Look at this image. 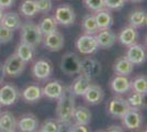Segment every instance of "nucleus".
Listing matches in <instances>:
<instances>
[{
  "instance_id": "nucleus-48",
  "label": "nucleus",
  "mask_w": 147,
  "mask_h": 132,
  "mask_svg": "<svg viewBox=\"0 0 147 132\" xmlns=\"http://www.w3.org/2000/svg\"><path fill=\"white\" fill-rule=\"evenodd\" d=\"M146 43H147V38H146Z\"/></svg>"
},
{
  "instance_id": "nucleus-5",
  "label": "nucleus",
  "mask_w": 147,
  "mask_h": 132,
  "mask_svg": "<svg viewBox=\"0 0 147 132\" xmlns=\"http://www.w3.org/2000/svg\"><path fill=\"white\" fill-rule=\"evenodd\" d=\"M76 47L81 54L90 55L96 53L99 49L98 42L96 39V34H84L77 39Z\"/></svg>"
},
{
  "instance_id": "nucleus-16",
  "label": "nucleus",
  "mask_w": 147,
  "mask_h": 132,
  "mask_svg": "<svg viewBox=\"0 0 147 132\" xmlns=\"http://www.w3.org/2000/svg\"><path fill=\"white\" fill-rule=\"evenodd\" d=\"M38 125V119L34 114L29 113L22 116L19 121H17V129L22 132H33L37 130Z\"/></svg>"
},
{
  "instance_id": "nucleus-3",
  "label": "nucleus",
  "mask_w": 147,
  "mask_h": 132,
  "mask_svg": "<svg viewBox=\"0 0 147 132\" xmlns=\"http://www.w3.org/2000/svg\"><path fill=\"white\" fill-rule=\"evenodd\" d=\"M129 109L127 100L122 97H112L107 104V111L114 118H122Z\"/></svg>"
},
{
  "instance_id": "nucleus-33",
  "label": "nucleus",
  "mask_w": 147,
  "mask_h": 132,
  "mask_svg": "<svg viewBox=\"0 0 147 132\" xmlns=\"http://www.w3.org/2000/svg\"><path fill=\"white\" fill-rule=\"evenodd\" d=\"M63 123L58 119H47L45 120L40 127L41 132H59L61 131Z\"/></svg>"
},
{
  "instance_id": "nucleus-46",
  "label": "nucleus",
  "mask_w": 147,
  "mask_h": 132,
  "mask_svg": "<svg viewBox=\"0 0 147 132\" xmlns=\"http://www.w3.org/2000/svg\"><path fill=\"white\" fill-rule=\"evenodd\" d=\"M0 112H1V104H0Z\"/></svg>"
},
{
  "instance_id": "nucleus-36",
  "label": "nucleus",
  "mask_w": 147,
  "mask_h": 132,
  "mask_svg": "<svg viewBox=\"0 0 147 132\" xmlns=\"http://www.w3.org/2000/svg\"><path fill=\"white\" fill-rule=\"evenodd\" d=\"M84 5L93 12H97L99 10H102L105 8L104 0H84Z\"/></svg>"
},
{
  "instance_id": "nucleus-10",
  "label": "nucleus",
  "mask_w": 147,
  "mask_h": 132,
  "mask_svg": "<svg viewBox=\"0 0 147 132\" xmlns=\"http://www.w3.org/2000/svg\"><path fill=\"white\" fill-rule=\"evenodd\" d=\"M101 73V64L94 58L86 57L80 61V73L81 75H85L92 79L93 77H97Z\"/></svg>"
},
{
  "instance_id": "nucleus-31",
  "label": "nucleus",
  "mask_w": 147,
  "mask_h": 132,
  "mask_svg": "<svg viewBox=\"0 0 147 132\" xmlns=\"http://www.w3.org/2000/svg\"><path fill=\"white\" fill-rule=\"evenodd\" d=\"M19 10L20 13L25 17H34L38 12L35 0H23L19 7Z\"/></svg>"
},
{
  "instance_id": "nucleus-32",
  "label": "nucleus",
  "mask_w": 147,
  "mask_h": 132,
  "mask_svg": "<svg viewBox=\"0 0 147 132\" xmlns=\"http://www.w3.org/2000/svg\"><path fill=\"white\" fill-rule=\"evenodd\" d=\"M131 89L141 93V94H146L147 93V76L138 75L136 76L134 79L131 82Z\"/></svg>"
},
{
  "instance_id": "nucleus-37",
  "label": "nucleus",
  "mask_w": 147,
  "mask_h": 132,
  "mask_svg": "<svg viewBox=\"0 0 147 132\" xmlns=\"http://www.w3.org/2000/svg\"><path fill=\"white\" fill-rule=\"evenodd\" d=\"M35 3L37 6V10L38 12L42 13H47L52 10V0H35Z\"/></svg>"
},
{
  "instance_id": "nucleus-12",
  "label": "nucleus",
  "mask_w": 147,
  "mask_h": 132,
  "mask_svg": "<svg viewBox=\"0 0 147 132\" xmlns=\"http://www.w3.org/2000/svg\"><path fill=\"white\" fill-rule=\"evenodd\" d=\"M43 42L45 49L52 51V52H57V51H61L64 47L65 40H64V35L61 32L55 31L44 35Z\"/></svg>"
},
{
  "instance_id": "nucleus-34",
  "label": "nucleus",
  "mask_w": 147,
  "mask_h": 132,
  "mask_svg": "<svg viewBox=\"0 0 147 132\" xmlns=\"http://www.w3.org/2000/svg\"><path fill=\"white\" fill-rule=\"evenodd\" d=\"M126 100H127L131 108H136V109L143 108V94H141V93L132 90V93H129L127 96Z\"/></svg>"
},
{
  "instance_id": "nucleus-29",
  "label": "nucleus",
  "mask_w": 147,
  "mask_h": 132,
  "mask_svg": "<svg viewBox=\"0 0 147 132\" xmlns=\"http://www.w3.org/2000/svg\"><path fill=\"white\" fill-rule=\"evenodd\" d=\"M81 28L86 34H97V32L99 31V28L97 24V21H96V18H94V14L86 16L81 22Z\"/></svg>"
},
{
  "instance_id": "nucleus-6",
  "label": "nucleus",
  "mask_w": 147,
  "mask_h": 132,
  "mask_svg": "<svg viewBox=\"0 0 147 132\" xmlns=\"http://www.w3.org/2000/svg\"><path fill=\"white\" fill-rule=\"evenodd\" d=\"M80 60L79 56L75 53L68 52L64 54L61 61V69L67 75H76L80 73Z\"/></svg>"
},
{
  "instance_id": "nucleus-45",
  "label": "nucleus",
  "mask_w": 147,
  "mask_h": 132,
  "mask_svg": "<svg viewBox=\"0 0 147 132\" xmlns=\"http://www.w3.org/2000/svg\"><path fill=\"white\" fill-rule=\"evenodd\" d=\"M129 1H132V2H141L143 0H129Z\"/></svg>"
},
{
  "instance_id": "nucleus-23",
  "label": "nucleus",
  "mask_w": 147,
  "mask_h": 132,
  "mask_svg": "<svg viewBox=\"0 0 147 132\" xmlns=\"http://www.w3.org/2000/svg\"><path fill=\"white\" fill-rule=\"evenodd\" d=\"M42 96H43L42 95V88L37 86V85H29L21 93V97L26 102H31V104L40 100Z\"/></svg>"
},
{
  "instance_id": "nucleus-41",
  "label": "nucleus",
  "mask_w": 147,
  "mask_h": 132,
  "mask_svg": "<svg viewBox=\"0 0 147 132\" xmlns=\"http://www.w3.org/2000/svg\"><path fill=\"white\" fill-rule=\"evenodd\" d=\"M107 131L110 132H121L123 131V128L120 126H117V125H112V126H109L107 128Z\"/></svg>"
},
{
  "instance_id": "nucleus-26",
  "label": "nucleus",
  "mask_w": 147,
  "mask_h": 132,
  "mask_svg": "<svg viewBox=\"0 0 147 132\" xmlns=\"http://www.w3.org/2000/svg\"><path fill=\"white\" fill-rule=\"evenodd\" d=\"M91 117H92L91 112H90V110L87 107L78 106V107L75 108L73 119L75 120L76 123H80V125L88 126V125L91 122Z\"/></svg>"
},
{
  "instance_id": "nucleus-19",
  "label": "nucleus",
  "mask_w": 147,
  "mask_h": 132,
  "mask_svg": "<svg viewBox=\"0 0 147 132\" xmlns=\"http://www.w3.org/2000/svg\"><path fill=\"white\" fill-rule=\"evenodd\" d=\"M64 86L61 82L58 81H53V82L47 83L43 88H42V95L49 99H58L64 93Z\"/></svg>"
},
{
  "instance_id": "nucleus-43",
  "label": "nucleus",
  "mask_w": 147,
  "mask_h": 132,
  "mask_svg": "<svg viewBox=\"0 0 147 132\" xmlns=\"http://www.w3.org/2000/svg\"><path fill=\"white\" fill-rule=\"evenodd\" d=\"M143 108H147V93L143 94Z\"/></svg>"
},
{
  "instance_id": "nucleus-7",
  "label": "nucleus",
  "mask_w": 147,
  "mask_h": 132,
  "mask_svg": "<svg viewBox=\"0 0 147 132\" xmlns=\"http://www.w3.org/2000/svg\"><path fill=\"white\" fill-rule=\"evenodd\" d=\"M54 19L57 22V24L64 25V26H68L75 23L76 20V14L71 7L68 3L61 5L55 10V14H54Z\"/></svg>"
},
{
  "instance_id": "nucleus-14",
  "label": "nucleus",
  "mask_w": 147,
  "mask_h": 132,
  "mask_svg": "<svg viewBox=\"0 0 147 132\" xmlns=\"http://www.w3.org/2000/svg\"><path fill=\"white\" fill-rule=\"evenodd\" d=\"M96 39L100 49H110L112 47L115 42H117V35L115 33L111 30L110 28L108 29H100L97 34H96Z\"/></svg>"
},
{
  "instance_id": "nucleus-40",
  "label": "nucleus",
  "mask_w": 147,
  "mask_h": 132,
  "mask_svg": "<svg viewBox=\"0 0 147 132\" xmlns=\"http://www.w3.org/2000/svg\"><path fill=\"white\" fill-rule=\"evenodd\" d=\"M14 1L16 0H0V7H2L3 9H8L13 6Z\"/></svg>"
},
{
  "instance_id": "nucleus-13",
  "label": "nucleus",
  "mask_w": 147,
  "mask_h": 132,
  "mask_svg": "<svg viewBox=\"0 0 147 132\" xmlns=\"http://www.w3.org/2000/svg\"><path fill=\"white\" fill-rule=\"evenodd\" d=\"M52 72H53V66H52L51 62L47 60H43V58L36 61L32 68L33 76L38 81L47 79L49 76L52 75Z\"/></svg>"
},
{
  "instance_id": "nucleus-49",
  "label": "nucleus",
  "mask_w": 147,
  "mask_h": 132,
  "mask_svg": "<svg viewBox=\"0 0 147 132\" xmlns=\"http://www.w3.org/2000/svg\"><path fill=\"white\" fill-rule=\"evenodd\" d=\"M146 24H147V22H146Z\"/></svg>"
},
{
  "instance_id": "nucleus-8",
  "label": "nucleus",
  "mask_w": 147,
  "mask_h": 132,
  "mask_svg": "<svg viewBox=\"0 0 147 132\" xmlns=\"http://www.w3.org/2000/svg\"><path fill=\"white\" fill-rule=\"evenodd\" d=\"M141 109H136V108H131L123 116L122 125L124 128L129 129V130H136L138 128H141L143 125V114L140 111Z\"/></svg>"
},
{
  "instance_id": "nucleus-17",
  "label": "nucleus",
  "mask_w": 147,
  "mask_h": 132,
  "mask_svg": "<svg viewBox=\"0 0 147 132\" xmlns=\"http://www.w3.org/2000/svg\"><path fill=\"white\" fill-rule=\"evenodd\" d=\"M133 69H134V64L126 56L119 57L113 64V72L115 75L129 76L133 73Z\"/></svg>"
},
{
  "instance_id": "nucleus-15",
  "label": "nucleus",
  "mask_w": 147,
  "mask_h": 132,
  "mask_svg": "<svg viewBox=\"0 0 147 132\" xmlns=\"http://www.w3.org/2000/svg\"><path fill=\"white\" fill-rule=\"evenodd\" d=\"M110 87L112 91L117 95L126 94L131 89V81L127 78V76L115 75L110 82Z\"/></svg>"
},
{
  "instance_id": "nucleus-9",
  "label": "nucleus",
  "mask_w": 147,
  "mask_h": 132,
  "mask_svg": "<svg viewBox=\"0 0 147 132\" xmlns=\"http://www.w3.org/2000/svg\"><path fill=\"white\" fill-rule=\"evenodd\" d=\"M20 98L18 88L11 84H6L0 88V104L1 106L14 105Z\"/></svg>"
},
{
  "instance_id": "nucleus-39",
  "label": "nucleus",
  "mask_w": 147,
  "mask_h": 132,
  "mask_svg": "<svg viewBox=\"0 0 147 132\" xmlns=\"http://www.w3.org/2000/svg\"><path fill=\"white\" fill-rule=\"evenodd\" d=\"M68 131L70 132H88L89 129L87 128L85 125H80V123H75V125H70Z\"/></svg>"
},
{
  "instance_id": "nucleus-35",
  "label": "nucleus",
  "mask_w": 147,
  "mask_h": 132,
  "mask_svg": "<svg viewBox=\"0 0 147 132\" xmlns=\"http://www.w3.org/2000/svg\"><path fill=\"white\" fill-rule=\"evenodd\" d=\"M13 38V31L0 23V44L9 43Z\"/></svg>"
},
{
  "instance_id": "nucleus-27",
  "label": "nucleus",
  "mask_w": 147,
  "mask_h": 132,
  "mask_svg": "<svg viewBox=\"0 0 147 132\" xmlns=\"http://www.w3.org/2000/svg\"><path fill=\"white\" fill-rule=\"evenodd\" d=\"M129 25L135 28V29L144 26L147 22V13L144 10H141V9L134 10L133 12L129 14Z\"/></svg>"
},
{
  "instance_id": "nucleus-11",
  "label": "nucleus",
  "mask_w": 147,
  "mask_h": 132,
  "mask_svg": "<svg viewBox=\"0 0 147 132\" xmlns=\"http://www.w3.org/2000/svg\"><path fill=\"white\" fill-rule=\"evenodd\" d=\"M125 56L127 57L134 65H141L146 61L147 58L146 49L141 44L134 43L127 46V51H126Z\"/></svg>"
},
{
  "instance_id": "nucleus-4",
  "label": "nucleus",
  "mask_w": 147,
  "mask_h": 132,
  "mask_svg": "<svg viewBox=\"0 0 147 132\" xmlns=\"http://www.w3.org/2000/svg\"><path fill=\"white\" fill-rule=\"evenodd\" d=\"M25 62L19 56L17 53H13L12 55L8 57L3 64L6 75L10 77H18L20 76L25 68Z\"/></svg>"
},
{
  "instance_id": "nucleus-44",
  "label": "nucleus",
  "mask_w": 147,
  "mask_h": 132,
  "mask_svg": "<svg viewBox=\"0 0 147 132\" xmlns=\"http://www.w3.org/2000/svg\"><path fill=\"white\" fill-rule=\"evenodd\" d=\"M3 8L2 7H0V22H1V19H2V17H3Z\"/></svg>"
},
{
  "instance_id": "nucleus-18",
  "label": "nucleus",
  "mask_w": 147,
  "mask_h": 132,
  "mask_svg": "<svg viewBox=\"0 0 147 132\" xmlns=\"http://www.w3.org/2000/svg\"><path fill=\"white\" fill-rule=\"evenodd\" d=\"M90 85H91V79L87 76L79 74L77 78L74 79L73 84L69 88L75 96H84L88 90V88L90 87Z\"/></svg>"
},
{
  "instance_id": "nucleus-20",
  "label": "nucleus",
  "mask_w": 147,
  "mask_h": 132,
  "mask_svg": "<svg viewBox=\"0 0 147 132\" xmlns=\"http://www.w3.org/2000/svg\"><path fill=\"white\" fill-rule=\"evenodd\" d=\"M85 100L90 104V105H98L104 98V91L103 89L100 87L99 85H93L91 84L90 87L88 88L85 95H84Z\"/></svg>"
},
{
  "instance_id": "nucleus-25",
  "label": "nucleus",
  "mask_w": 147,
  "mask_h": 132,
  "mask_svg": "<svg viewBox=\"0 0 147 132\" xmlns=\"http://www.w3.org/2000/svg\"><path fill=\"white\" fill-rule=\"evenodd\" d=\"M94 18L97 21V24H98L99 30L100 29H108L111 28L113 24V17H112V13L108 10V9H102V10H99L94 14Z\"/></svg>"
},
{
  "instance_id": "nucleus-24",
  "label": "nucleus",
  "mask_w": 147,
  "mask_h": 132,
  "mask_svg": "<svg viewBox=\"0 0 147 132\" xmlns=\"http://www.w3.org/2000/svg\"><path fill=\"white\" fill-rule=\"evenodd\" d=\"M0 23L7 28H9V29H11L12 31H16V30H19L21 28L22 21H21L20 16L17 12L9 11V12L3 13V17H2Z\"/></svg>"
},
{
  "instance_id": "nucleus-30",
  "label": "nucleus",
  "mask_w": 147,
  "mask_h": 132,
  "mask_svg": "<svg viewBox=\"0 0 147 132\" xmlns=\"http://www.w3.org/2000/svg\"><path fill=\"white\" fill-rule=\"evenodd\" d=\"M16 53L24 61L25 63H28V62L32 61L34 57V47L31 46L30 44L21 42L18 45V49H17Z\"/></svg>"
},
{
  "instance_id": "nucleus-38",
  "label": "nucleus",
  "mask_w": 147,
  "mask_h": 132,
  "mask_svg": "<svg viewBox=\"0 0 147 132\" xmlns=\"http://www.w3.org/2000/svg\"><path fill=\"white\" fill-rule=\"evenodd\" d=\"M126 1L127 0H104V5L105 8L110 10H120L124 7Z\"/></svg>"
},
{
  "instance_id": "nucleus-1",
  "label": "nucleus",
  "mask_w": 147,
  "mask_h": 132,
  "mask_svg": "<svg viewBox=\"0 0 147 132\" xmlns=\"http://www.w3.org/2000/svg\"><path fill=\"white\" fill-rule=\"evenodd\" d=\"M57 107H56V116L57 119L63 125H69L73 120L74 111H75V95L69 87L64 88V93L57 99Z\"/></svg>"
},
{
  "instance_id": "nucleus-47",
  "label": "nucleus",
  "mask_w": 147,
  "mask_h": 132,
  "mask_svg": "<svg viewBox=\"0 0 147 132\" xmlns=\"http://www.w3.org/2000/svg\"><path fill=\"white\" fill-rule=\"evenodd\" d=\"M145 131H146V132H147V128H146V129H145Z\"/></svg>"
},
{
  "instance_id": "nucleus-42",
  "label": "nucleus",
  "mask_w": 147,
  "mask_h": 132,
  "mask_svg": "<svg viewBox=\"0 0 147 132\" xmlns=\"http://www.w3.org/2000/svg\"><path fill=\"white\" fill-rule=\"evenodd\" d=\"M5 77H6V72H5V67H3V64L0 63V84L5 81Z\"/></svg>"
},
{
  "instance_id": "nucleus-2",
  "label": "nucleus",
  "mask_w": 147,
  "mask_h": 132,
  "mask_svg": "<svg viewBox=\"0 0 147 132\" xmlns=\"http://www.w3.org/2000/svg\"><path fill=\"white\" fill-rule=\"evenodd\" d=\"M20 29H21V42L30 44L33 47L42 43L44 35L40 30L38 24L28 21L24 24L21 25Z\"/></svg>"
},
{
  "instance_id": "nucleus-22",
  "label": "nucleus",
  "mask_w": 147,
  "mask_h": 132,
  "mask_svg": "<svg viewBox=\"0 0 147 132\" xmlns=\"http://www.w3.org/2000/svg\"><path fill=\"white\" fill-rule=\"evenodd\" d=\"M137 37H138V34H137L136 29L129 25V26H125L124 29H122V31L120 32V34L117 37V40L124 46H129L132 44L136 43Z\"/></svg>"
},
{
  "instance_id": "nucleus-28",
  "label": "nucleus",
  "mask_w": 147,
  "mask_h": 132,
  "mask_svg": "<svg viewBox=\"0 0 147 132\" xmlns=\"http://www.w3.org/2000/svg\"><path fill=\"white\" fill-rule=\"evenodd\" d=\"M38 28L42 32V34L46 35L52 32L57 31V22L55 21L54 17H44L43 19L40 21Z\"/></svg>"
},
{
  "instance_id": "nucleus-21",
  "label": "nucleus",
  "mask_w": 147,
  "mask_h": 132,
  "mask_svg": "<svg viewBox=\"0 0 147 132\" xmlns=\"http://www.w3.org/2000/svg\"><path fill=\"white\" fill-rule=\"evenodd\" d=\"M17 130V119L10 111L0 112V131L14 132Z\"/></svg>"
}]
</instances>
